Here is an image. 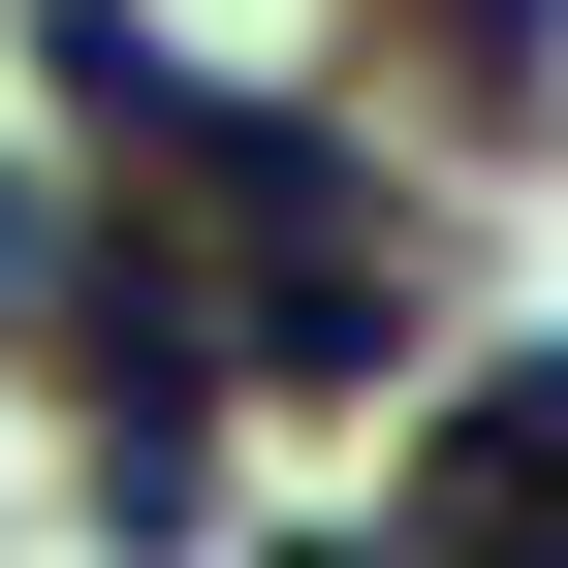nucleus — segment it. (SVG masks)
Instances as JSON below:
<instances>
[{"instance_id": "1", "label": "nucleus", "mask_w": 568, "mask_h": 568, "mask_svg": "<svg viewBox=\"0 0 568 568\" xmlns=\"http://www.w3.org/2000/svg\"><path fill=\"white\" fill-rule=\"evenodd\" d=\"M443 568H568V347H506L443 410Z\"/></svg>"}, {"instance_id": "2", "label": "nucleus", "mask_w": 568, "mask_h": 568, "mask_svg": "<svg viewBox=\"0 0 568 568\" xmlns=\"http://www.w3.org/2000/svg\"><path fill=\"white\" fill-rule=\"evenodd\" d=\"M316 568H379V537H316Z\"/></svg>"}]
</instances>
